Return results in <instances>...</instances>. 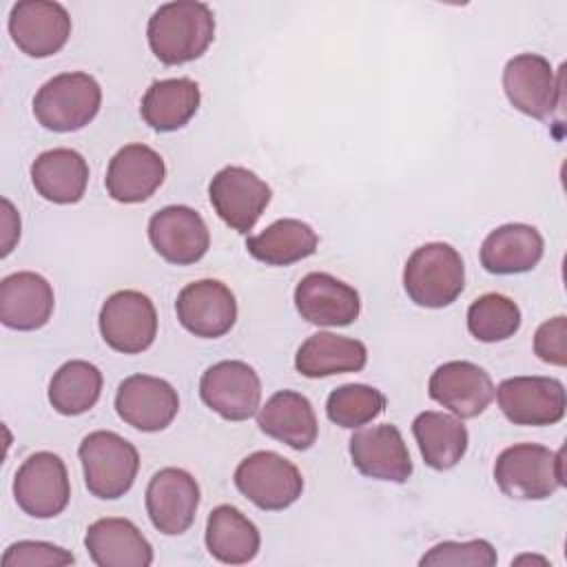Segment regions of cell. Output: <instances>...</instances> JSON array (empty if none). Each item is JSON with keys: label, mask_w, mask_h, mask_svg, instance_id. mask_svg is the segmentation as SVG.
Wrapping results in <instances>:
<instances>
[{"label": "cell", "mask_w": 567, "mask_h": 567, "mask_svg": "<svg viewBox=\"0 0 567 567\" xmlns=\"http://www.w3.org/2000/svg\"><path fill=\"white\" fill-rule=\"evenodd\" d=\"M146 38L153 55L162 64H186L202 58L210 47L215 38V16L206 2H166L148 18Z\"/></svg>", "instance_id": "1"}, {"label": "cell", "mask_w": 567, "mask_h": 567, "mask_svg": "<svg viewBox=\"0 0 567 567\" xmlns=\"http://www.w3.org/2000/svg\"><path fill=\"white\" fill-rule=\"evenodd\" d=\"M498 489L518 501L549 498L565 485L563 450L551 452L538 443H516L505 447L494 463Z\"/></svg>", "instance_id": "2"}, {"label": "cell", "mask_w": 567, "mask_h": 567, "mask_svg": "<svg viewBox=\"0 0 567 567\" xmlns=\"http://www.w3.org/2000/svg\"><path fill=\"white\" fill-rule=\"evenodd\" d=\"M403 288L421 308H445L465 288V266L456 248L443 241L419 246L405 261Z\"/></svg>", "instance_id": "3"}, {"label": "cell", "mask_w": 567, "mask_h": 567, "mask_svg": "<svg viewBox=\"0 0 567 567\" xmlns=\"http://www.w3.org/2000/svg\"><path fill=\"white\" fill-rule=\"evenodd\" d=\"M78 456L84 470L86 489L104 501L124 496L137 476L140 454L131 441L111 432L97 430L82 439Z\"/></svg>", "instance_id": "4"}, {"label": "cell", "mask_w": 567, "mask_h": 567, "mask_svg": "<svg viewBox=\"0 0 567 567\" xmlns=\"http://www.w3.org/2000/svg\"><path fill=\"white\" fill-rule=\"evenodd\" d=\"M102 89L84 71L60 73L44 82L33 97L35 120L55 133L84 128L100 111Z\"/></svg>", "instance_id": "5"}, {"label": "cell", "mask_w": 567, "mask_h": 567, "mask_svg": "<svg viewBox=\"0 0 567 567\" xmlns=\"http://www.w3.org/2000/svg\"><path fill=\"white\" fill-rule=\"evenodd\" d=\"M235 485L259 509L279 512L301 496L303 476L297 465L281 454L259 450L237 465Z\"/></svg>", "instance_id": "6"}, {"label": "cell", "mask_w": 567, "mask_h": 567, "mask_svg": "<svg viewBox=\"0 0 567 567\" xmlns=\"http://www.w3.org/2000/svg\"><path fill=\"white\" fill-rule=\"evenodd\" d=\"M13 496L18 507L33 518H53L62 514L71 498L64 461L53 452L31 454L16 472Z\"/></svg>", "instance_id": "7"}, {"label": "cell", "mask_w": 567, "mask_h": 567, "mask_svg": "<svg viewBox=\"0 0 567 567\" xmlns=\"http://www.w3.org/2000/svg\"><path fill=\"white\" fill-rule=\"evenodd\" d=\"M97 321L106 346L122 354H140L148 350L157 337L155 306L137 290L113 292L102 303Z\"/></svg>", "instance_id": "8"}, {"label": "cell", "mask_w": 567, "mask_h": 567, "mask_svg": "<svg viewBox=\"0 0 567 567\" xmlns=\"http://www.w3.org/2000/svg\"><path fill=\"white\" fill-rule=\"evenodd\" d=\"M501 412L514 425H554L565 416V385L551 377H512L496 388Z\"/></svg>", "instance_id": "9"}, {"label": "cell", "mask_w": 567, "mask_h": 567, "mask_svg": "<svg viewBox=\"0 0 567 567\" xmlns=\"http://www.w3.org/2000/svg\"><path fill=\"white\" fill-rule=\"evenodd\" d=\"M208 197L219 219L237 233H248L270 204V186L244 166H224L208 184Z\"/></svg>", "instance_id": "10"}, {"label": "cell", "mask_w": 567, "mask_h": 567, "mask_svg": "<svg viewBox=\"0 0 567 567\" xmlns=\"http://www.w3.org/2000/svg\"><path fill=\"white\" fill-rule=\"evenodd\" d=\"M503 89L509 104L534 120H547L560 104V75L538 53L514 55L505 64Z\"/></svg>", "instance_id": "11"}, {"label": "cell", "mask_w": 567, "mask_h": 567, "mask_svg": "<svg viewBox=\"0 0 567 567\" xmlns=\"http://www.w3.org/2000/svg\"><path fill=\"white\" fill-rule=\"evenodd\" d=\"M202 401L226 421L250 419L261 403V381L244 361H219L199 379Z\"/></svg>", "instance_id": "12"}, {"label": "cell", "mask_w": 567, "mask_h": 567, "mask_svg": "<svg viewBox=\"0 0 567 567\" xmlns=\"http://www.w3.org/2000/svg\"><path fill=\"white\" fill-rule=\"evenodd\" d=\"M9 35L29 58H49L66 44L71 16L60 2L22 0L11 7Z\"/></svg>", "instance_id": "13"}, {"label": "cell", "mask_w": 567, "mask_h": 567, "mask_svg": "<svg viewBox=\"0 0 567 567\" xmlns=\"http://www.w3.org/2000/svg\"><path fill=\"white\" fill-rule=\"evenodd\" d=\"M148 241L164 261L190 266L208 252L210 233L195 208L166 206L148 219Z\"/></svg>", "instance_id": "14"}, {"label": "cell", "mask_w": 567, "mask_h": 567, "mask_svg": "<svg viewBox=\"0 0 567 567\" xmlns=\"http://www.w3.org/2000/svg\"><path fill=\"white\" fill-rule=\"evenodd\" d=\"M179 410L177 390L151 374L126 377L115 394L117 416L135 430L159 432L173 423Z\"/></svg>", "instance_id": "15"}, {"label": "cell", "mask_w": 567, "mask_h": 567, "mask_svg": "<svg viewBox=\"0 0 567 567\" xmlns=\"http://www.w3.org/2000/svg\"><path fill=\"white\" fill-rule=\"evenodd\" d=\"M199 507V485L182 467H164L146 487V512L153 527L166 536L184 534Z\"/></svg>", "instance_id": "16"}, {"label": "cell", "mask_w": 567, "mask_h": 567, "mask_svg": "<svg viewBox=\"0 0 567 567\" xmlns=\"http://www.w3.org/2000/svg\"><path fill=\"white\" fill-rule=\"evenodd\" d=\"M179 323L195 337L219 339L237 321V301L217 279H199L182 288L175 301Z\"/></svg>", "instance_id": "17"}, {"label": "cell", "mask_w": 567, "mask_h": 567, "mask_svg": "<svg viewBox=\"0 0 567 567\" xmlns=\"http://www.w3.org/2000/svg\"><path fill=\"white\" fill-rule=\"evenodd\" d=\"M427 392L454 416L474 419L489 408L496 388L481 365L472 361H447L432 372Z\"/></svg>", "instance_id": "18"}, {"label": "cell", "mask_w": 567, "mask_h": 567, "mask_svg": "<svg viewBox=\"0 0 567 567\" xmlns=\"http://www.w3.org/2000/svg\"><path fill=\"white\" fill-rule=\"evenodd\" d=\"M352 465L368 478L405 483L412 476L408 445L396 425L361 427L350 436Z\"/></svg>", "instance_id": "19"}, {"label": "cell", "mask_w": 567, "mask_h": 567, "mask_svg": "<svg viewBox=\"0 0 567 567\" xmlns=\"http://www.w3.org/2000/svg\"><path fill=\"white\" fill-rule=\"evenodd\" d=\"M295 306L308 323L337 328L359 317L361 297L350 284L328 272H308L295 288Z\"/></svg>", "instance_id": "20"}, {"label": "cell", "mask_w": 567, "mask_h": 567, "mask_svg": "<svg viewBox=\"0 0 567 567\" xmlns=\"http://www.w3.org/2000/svg\"><path fill=\"white\" fill-rule=\"evenodd\" d=\"M166 166L157 151L146 144H126L109 162L106 193L120 204L146 202L164 182Z\"/></svg>", "instance_id": "21"}, {"label": "cell", "mask_w": 567, "mask_h": 567, "mask_svg": "<svg viewBox=\"0 0 567 567\" xmlns=\"http://www.w3.org/2000/svg\"><path fill=\"white\" fill-rule=\"evenodd\" d=\"M53 306V288L38 272L22 270L0 281V321L11 330L29 332L47 326Z\"/></svg>", "instance_id": "22"}, {"label": "cell", "mask_w": 567, "mask_h": 567, "mask_svg": "<svg viewBox=\"0 0 567 567\" xmlns=\"http://www.w3.org/2000/svg\"><path fill=\"white\" fill-rule=\"evenodd\" d=\"M84 547L97 567H148L153 547L128 518H100L89 525Z\"/></svg>", "instance_id": "23"}, {"label": "cell", "mask_w": 567, "mask_h": 567, "mask_svg": "<svg viewBox=\"0 0 567 567\" xmlns=\"http://www.w3.org/2000/svg\"><path fill=\"white\" fill-rule=\"evenodd\" d=\"M257 425L264 434L299 452L312 447L319 434V423L312 403L295 390L275 392L266 401V405L259 408Z\"/></svg>", "instance_id": "24"}, {"label": "cell", "mask_w": 567, "mask_h": 567, "mask_svg": "<svg viewBox=\"0 0 567 567\" xmlns=\"http://www.w3.org/2000/svg\"><path fill=\"white\" fill-rule=\"evenodd\" d=\"M543 235L529 224H505L494 228L481 246V264L492 275H518L543 259Z\"/></svg>", "instance_id": "25"}, {"label": "cell", "mask_w": 567, "mask_h": 567, "mask_svg": "<svg viewBox=\"0 0 567 567\" xmlns=\"http://www.w3.org/2000/svg\"><path fill=\"white\" fill-rule=\"evenodd\" d=\"M31 182L47 202L75 204L86 193L89 164L73 148H51L33 159Z\"/></svg>", "instance_id": "26"}, {"label": "cell", "mask_w": 567, "mask_h": 567, "mask_svg": "<svg viewBox=\"0 0 567 567\" xmlns=\"http://www.w3.org/2000/svg\"><path fill=\"white\" fill-rule=\"evenodd\" d=\"M365 363L368 350L359 339L332 332H317L308 337L295 354L297 372L308 379L359 372Z\"/></svg>", "instance_id": "27"}, {"label": "cell", "mask_w": 567, "mask_h": 567, "mask_svg": "<svg viewBox=\"0 0 567 567\" xmlns=\"http://www.w3.org/2000/svg\"><path fill=\"white\" fill-rule=\"evenodd\" d=\"M202 102L197 82L190 78H171L153 82L142 97V120L159 133H171L190 122Z\"/></svg>", "instance_id": "28"}, {"label": "cell", "mask_w": 567, "mask_h": 567, "mask_svg": "<svg viewBox=\"0 0 567 567\" xmlns=\"http://www.w3.org/2000/svg\"><path fill=\"white\" fill-rule=\"evenodd\" d=\"M261 545L257 525L233 505H217L206 520V549L226 565L250 563Z\"/></svg>", "instance_id": "29"}, {"label": "cell", "mask_w": 567, "mask_h": 567, "mask_svg": "<svg viewBox=\"0 0 567 567\" xmlns=\"http://www.w3.org/2000/svg\"><path fill=\"white\" fill-rule=\"evenodd\" d=\"M412 434L419 443L425 465L445 472L452 470L467 450V427L454 414L425 410L412 421Z\"/></svg>", "instance_id": "30"}, {"label": "cell", "mask_w": 567, "mask_h": 567, "mask_svg": "<svg viewBox=\"0 0 567 567\" xmlns=\"http://www.w3.org/2000/svg\"><path fill=\"white\" fill-rule=\"evenodd\" d=\"M317 246V233L301 219H277L246 241V250L268 266H290L301 261L315 255Z\"/></svg>", "instance_id": "31"}, {"label": "cell", "mask_w": 567, "mask_h": 567, "mask_svg": "<svg viewBox=\"0 0 567 567\" xmlns=\"http://www.w3.org/2000/svg\"><path fill=\"white\" fill-rule=\"evenodd\" d=\"M102 394V372L97 365L73 359L58 368L49 383V403L64 416L89 412Z\"/></svg>", "instance_id": "32"}, {"label": "cell", "mask_w": 567, "mask_h": 567, "mask_svg": "<svg viewBox=\"0 0 567 567\" xmlns=\"http://www.w3.org/2000/svg\"><path fill=\"white\" fill-rule=\"evenodd\" d=\"M520 328V308L505 295L487 292L467 308V330L483 343H496L514 337Z\"/></svg>", "instance_id": "33"}, {"label": "cell", "mask_w": 567, "mask_h": 567, "mask_svg": "<svg viewBox=\"0 0 567 567\" xmlns=\"http://www.w3.org/2000/svg\"><path fill=\"white\" fill-rule=\"evenodd\" d=\"M385 410V394L365 383H346L330 392L326 414L332 423L346 430L368 425Z\"/></svg>", "instance_id": "34"}, {"label": "cell", "mask_w": 567, "mask_h": 567, "mask_svg": "<svg viewBox=\"0 0 567 567\" xmlns=\"http://www.w3.org/2000/svg\"><path fill=\"white\" fill-rule=\"evenodd\" d=\"M498 560L496 549L489 540L485 538H474V540H445L434 545L423 558L419 560L421 567H494Z\"/></svg>", "instance_id": "35"}, {"label": "cell", "mask_w": 567, "mask_h": 567, "mask_svg": "<svg viewBox=\"0 0 567 567\" xmlns=\"http://www.w3.org/2000/svg\"><path fill=\"white\" fill-rule=\"evenodd\" d=\"M73 563L75 556L71 551L44 540H18L2 554V567H64Z\"/></svg>", "instance_id": "36"}, {"label": "cell", "mask_w": 567, "mask_h": 567, "mask_svg": "<svg viewBox=\"0 0 567 567\" xmlns=\"http://www.w3.org/2000/svg\"><path fill=\"white\" fill-rule=\"evenodd\" d=\"M534 352L545 363L560 365V368L567 363V319H565V315H558L538 326V330L534 334Z\"/></svg>", "instance_id": "37"}, {"label": "cell", "mask_w": 567, "mask_h": 567, "mask_svg": "<svg viewBox=\"0 0 567 567\" xmlns=\"http://www.w3.org/2000/svg\"><path fill=\"white\" fill-rule=\"evenodd\" d=\"M18 239H20V217L13 204L4 197L2 199V257H7L13 250Z\"/></svg>", "instance_id": "38"}]
</instances>
